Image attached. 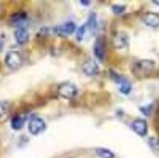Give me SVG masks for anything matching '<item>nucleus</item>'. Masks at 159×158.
Instances as JSON below:
<instances>
[{"instance_id":"obj_10","label":"nucleus","mask_w":159,"mask_h":158,"mask_svg":"<svg viewBox=\"0 0 159 158\" xmlns=\"http://www.w3.org/2000/svg\"><path fill=\"white\" fill-rule=\"evenodd\" d=\"M143 20L148 26L156 29V27L159 26V14L153 12H148L143 15Z\"/></svg>"},{"instance_id":"obj_7","label":"nucleus","mask_w":159,"mask_h":158,"mask_svg":"<svg viewBox=\"0 0 159 158\" xmlns=\"http://www.w3.org/2000/svg\"><path fill=\"white\" fill-rule=\"evenodd\" d=\"M14 37H15L16 42L20 45H25L30 40V33L25 27L19 26L14 31Z\"/></svg>"},{"instance_id":"obj_18","label":"nucleus","mask_w":159,"mask_h":158,"mask_svg":"<svg viewBox=\"0 0 159 158\" xmlns=\"http://www.w3.org/2000/svg\"><path fill=\"white\" fill-rule=\"evenodd\" d=\"M126 10V6L125 5H119V4H115L111 6V11L115 14V15H120L124 11Z\"/></svg>"},{"instance_id":"obj_13","label":"nucleus","mask_w":159,"mask_h":158,"mask_svg":"<svg viewBox=\"0 0 159 158\" xmlns=\"http://www.w3.org/2000/svg\"><path fill=\"white\" fill-rule=\"evenodd\" d=\"M25 119H26V116L25 115H23V114H18L16 116H14L11 120V127L18 131V130L22 129L25 122Z\"/></svg>"},{"instance_id":"obj_20","label":"nucleus","mask_w":159,"mask_h":158,"mask_svg":"<svg viewBox=\"0 0 159 158\" xmlns=\"http://www.w3.org/2000/svg\"><path fill=\"white\" fill-rule=\"evenodd\" d=\"M152 108L151 107V106H143V107H141V111H143V113L144 115H150V109Z\"/></svg>"},{"instance_id":"obj_14","label":"nucleus","mask_w":159,"mask_h":158,"mask_svg":"<svg viewBox=\"0 0 159 158\" xmlns=\"http://www.w3.org/2000/svg\"><path fill=\"white\" fill-rule=\"evenodd\" d=\"M11 108V104L8 101H0V121L8 117Z\"/></svg>"},{"instance_id":"obj_22","label":"nucleus","mask_w":159,"mask_h":158,"mask_svg":"<svg viewBox=\"0 0 159 158\" xmlns=\"http://www.w3.org/2000/svg\"><path fill=\"white\" fill-rule=\"evenodd\" d=\"M80 3L82 5H84V6H89L90 4H91V2H90V1H86V0H81Z\"/></svg>"},{"instance_id":"obj_6","label":"nucleus","mask_w":159,"mask_h":158,"mask_svg":"<svg viewBox=\"0 0 159 158\" xmlns=\"http://www.w3.org/2000/svg\"><path fill=\"white\" fill-rule=\"evenodd\" d=\"M112 44L116 49H123V48L127 47L129 44V37L127 33L123 31L116 32L112 38Z\"/></svg>"},{"instance_id":"obj_11","label":"nucleus","mask_w":159,"mask_h":158,"mask_svg":"<svg viewBox=\"0 0 159 158\" xmlns=\"http://www.w3.org/2000/svg\"><path fill=\"white\" fill-rule=\"evenodd\" d=\"M132 129L136 134L141 137H144L148 133V124L143 119H136L132 123Z\"/></svg>"},{"instance_id":"obj_16","label":"nucleus","mask_w":159,"mask_h":158,"mask_svg":"<svg viewBox=\"0 0 159 158\" xmlns=\"http://www.w3.org/2000/svg\"><path fill=\"white\" fill-rule=\"evenodd\" d=\"M119 90L122 94L124 95H128L132 91V85H131L130 82L125 78L121 83L119 84Z\"/></svg>"},{"instance_id":"obj_8","label":"nucleus","mask_w":159,"mask_h":158,"mask_svg":"<svg viewBox=\"0 0 159 158\" xmlns=\"http://www.w3.org/2000/svg\"><path fill=\"white\" fill-rule=\"evenodd\" d=\"M94 54L97 59H99L100 61H102L105 59L106 55V43L103 37L100 36L96 39L95 44H94Z\"/></svg>"},{"instance_id":"obj_19","label":"nucleus","mask_w":159,"mask_h":158,"mask_svg":"<svg viewBox=\"0 0 159 158\" xmlns=\"http://www.w3.org/2000/svg\"><path fill=\"white\" fill-rule=\"evenodd\" d=\"M85 32H86V25H83L81 26H79L78 29H76V38L77 40L81 41L83 39L85 35Z\"/></svg>"},{"instance_id":"obj_15","label":"nucleus","mask_w":159,"mask_h":158,"mask_svg":"<svg viewBox=\"0 0 159 158\" xmlns=\"http://www.w3.org/2000/svg\"><path fill=\"white\" fill-rule=\"evenodd\" d=\"M96 153L101 158H114V153L107 148H102V147L97 148Z\"/></svg>"},{"instance_id":"obj_3","label":"nucleus","mask_w":159,"mask_h":158,"mask_svg":"<svg viewBox=\"0 0 159 158\" xmlns=\"http://www.w3.org/2000/svg\"><path fill=\"white\" fill-rule=\"evenodd\" d=\"M5 64L11 70H17L23 65V57L18 51H9L5 56Z\"/></svg>"},{"instance_id":"obj_9","label":"nucleus","mask_w":159,"mask_h":158,"mask_svg":"<svg viewBox=\"0 0 159 158\" xmlns=\"http://www.w3.org/2000/svg\"><path fill=\"white\" fill-rule=\"evenodd\" d=\"M82 71L87 76H94L99 72V65L94 60H87L82 65Z\"/></svg>"},{"instance_id":"obj_2","label":"nucleus","mask_w":159,"mask_h":158,"mask_svg":"<svg viewBox=\"0 0 159 158\" xmlns=\"http://www.w3.org/2000/svg\"><path fill=\"white\" fill-rule=\"evenodd\" d=\"M77 87L72 83H70V82H64L58 87V94L60 95V97L66 100H71L75 98L77 96Z\"/></svg>"},{"instance_id":"obj_12","label":"nucleus","mask_w":159,"mask_h":158,"mask_svg":"<svg viewBox=\"0 0 159 158\" xmlns=\"http://www.w3.org/2000/svg\"><path fill=\"white\" fill-rule=\"evenodd\" d=\"M26 19H27L26 13L24 11H20V12L14 13L10 17V23L14 25H20L25 22Z\"/></svg>"},{"instance_id":"obj_4","label":"nucleus","mask_w":159,"mask_h":158,"mask_svg":"<svg viewBox=\"0 0 159 158\" xmlns=\"http://www.w3.org/2000/svg\"><path fill=\"white\" fill-rule=\"evenodd\" d=\"M45 128H46L45 121L41 117H38V116L32 117L29 122V125H27L29 132L33 136H36L39 135L40 133H42L45 130Z\"/></svg>"},{"instance_id":"obj_1","label":"nucleus","mask_w":159,"mask_h":158,"mask_svg":"<svg viewBox=\"0 0 159 158\" xmlns=\"http://www.w3.org/2000/svg\"><path fill=\"white\" fill-rule=\"evenodd\" d=\"M155 63L152 60H140L133 66V72L137 76H147L153 71Z\"/></svg>"},{"instance_id":"obj_17","label":"nucleus","mask_w":159,"mask_h":158,"mask_svg":"<svg viewBox=\"0 0 159 158\" xmlns=\"http://www.w3.org/2000/svg\"><path fill=\"white\" fill-rule=\"evenodd\" d=\"M97 25H98V20H97V15L96 13L92 12L88 17V20H87V25L86 26H88L90 29H95Z\"/></svg>"},{"instance_id":"obj_5","label":"nucleus","mask_w":159,"mask_h":158,"mask_svg":"<svg viewBox=\"0 0 159 158\" xmlns=\"http://www.w3.org/2000/svg\"><path fill=\"white\" fill-rule=\"evenodd\" d=\"M76 29H77L76 25H75V24L73 22H67V23H65L59 26H56L54 29V31L59 36L66 37L68 35H71Z\"/></svg>"},{"instance_id":"obj_23","label":"nucleus","mask_w":159,"mask_h":158,"mask_svg":"<svg viewBox=\"0 0 159 158\" xmlns=\"http://www.w3.org/2000/svg\"><path fill=\"white\" fill-rule=\"evenodd\" d=\"M152 3H153V4H156V5H158V6H159V1H158V0H153Z\"/></svg>"},{"instance_id":"obj_21","label":"nucleus","mask_w":159,"mask_h":158,"mask_svg":"<svg viewBox=\"0 0 159 158\" xmlns=\"http://www.w3.org/2000/svg\"><path fill=\"white\" fill-rule=\"evenodd\" d=\"M149 143H150V146L152 147H159V142L155 139H150L149 140Z\"/></svg>"}]
</instances>
